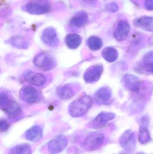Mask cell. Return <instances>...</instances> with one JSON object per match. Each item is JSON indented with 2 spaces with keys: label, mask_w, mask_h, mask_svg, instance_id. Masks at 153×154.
<instances>
[{
  "label": "cell",
  "mask_w": 153,
  "mask_h": 154,
  "mask_svg": "<svg viewBox=\"0 0 153 154\" xmlns=\"http://www.w3.org/2000/svg\"><path fill=\"white\" fill-rule=\"evenodd\" d=\"M112 96V91L110 88L103 87L99 89L94 95L95 102L99 105H101L107 102Z\"/></svg>",
  "instance_id": "9a60e30c"
},
{
  "label": "cell",
  "mask_w": 153,
  "mask_h": 154,
  "mask_svg": "<svg viewBox=\"0 0 153 154\" xmlns=\"http://www.w3.org/2000/svg\"><path fill=\"white\" fill-rule=\"evenodd\" d=\"M81 42V36L75 33L68 34L66 37V44L70 49H76L80 46Z\"/></svg>",
  "instance_id": "ac0fdd59"
},
{
  "label": "cell",
  "mask_w": 153,
  "mask_h": 154,
  "mask_svg": "<svg viewBox=\"0 0 153 154\" xmlns=\"http://www.w3.org/2000/svg\"><path fill=\"white\" fill-rule=\"evenodd\" d=\"M93 99L90 96L84 95L75 100L68 108V112L71 116L81 117L84 116L91 107Z\"/></svg>",
  "instance_id": "6da1fadb"
},
{
  "label": "cell",
  "mask_w": 153,
  "mask_h": 154,
  "mask_svg": "<svg viewBox=\"0 0 153 154\" xmlns=\"http://www.w3.org/2000/svg\"><path fill=\"white\" fill-rule=\"evenodd\" d=\"M118 51L115 48L107 47L102 50V56L106 61L109 63L115 62L118 58Z\"/></svg>",
  "instance_id": "d6986e66"
},
{
  "label": "cell",
  "mask_w": 153,
  "mask_h": 154,
  "mask_svg": "<svg viewBox=\"0 0 153 154\" xmlns=\"http://www.w3.org/2000/svg\"><path fill=\"white\" fill-rule=\"evenodd\" d=\"M145 6L147 10L152 11L153 10V0H145Z\"/></svg>",
  "instance_id": "f546056e"
},
{
  "label": "cell",
  "mask_w": 153,
  "mask_h": 154,
  "mask_svg": "<svg viewBox=\"0 0 153 154\" xmlns=\"http://www.w3.org/2000/svg\"><path fill=\"white\" fill-rule=\"evenodd\" d=\"M137 154H145L144 153H143V152H139V153H137Z\"/></svg>",
  "instance_id": "1f68e13d"
},
{
  "label": "cell",
  "mask_w": 153,
  "mask_h": 154,
  "mask_svg": "<svg viewBox=\"0 0 153 154\" xmlns=\"http://www.w3.org/2000/svg\"><path fill=\"white\" fill-rule=\"evenodd\" d=\"M23 78L29 84L37 87H42L46 82V77L41 73L27 71L23 75Z\"/></svg>",
  "instance_id": "30bf717a"
},
{
  "label": "cell",
  "mask_w": 153,
  "mask_h": 154,
  "mask_svg": "<svg viewBox=\"0 0 153 154\" xmlns=\"http://www.w3.org/2000/svg\"><path fill=\"white\" fill-rule=\"evenodd\" d=\"M10 152V154H31V147L28 144H22L11 148Z\"/></svg>",
  "instance_id": "d4e9b609"
},
{
  "label": "cell",
  "mask_w": 153,
  "mask_h": 154,
  "mask_svg": "<svg viewBox=\"0 0 153 154\" xmlns=\"http://www.w3.org/2000/svg\"><path fill=\"white\" fill-rule=\"evenodd\" d=\"M85 1H86V2H89L93 3L96 2L97 0H85Z\"/></svg>",
  "instance_id": "4dcf8cb0"
},
{
  "label": "cell",
  "mask_w": 153,
  "mask_h": 154,
  "mask_svg": "<svg viewBox=\"0 0 153 154\" xmlns=\"http://www.w3.org/2000/svg\"><path fill=\"white\" fill-rule=\"evenodd\" d=\"M105 141V135L101 133H93L89 134L82 144V147L86 151H93L100 148Z\"/></svg>",
  "instance_id": "7a4b0ae2"
},
{
  "label": "cell",
  "mask_w": 153,
  "mask_h": 154,
  "mask_svg": "<svg viewBox=\"0 0 153 154\" xmlns=\"http://www.w3.org/2000/svg\"><path fill=\"white\" fill-rule=\"evenodd\" d=\"M10 127V125L5 119H0V132H6Z\"/></svg>",
  "instance_id": "83f0119b"
},
{
  "label": "cell",
  "mask_w": 153,
  "mask_h": 154,
  "mask_svg": "<svg viewBox=\"0 0 153 154\" xmlns=\"http://www.w3.org/2000/svg\"><path fill=\"white\" fill-rule=\"evenodd\" d=\"M50 5L47 0H37L28 3L26 5L27 11L34 14H41L49 11Z\"/></svg>",
  "instance_id": "277c9868"
},
{
  "label": "cell",
  "mask_w": 153,
  "mask_h": 154,
  "mask_svg": "<svg viewBox=\"0 0 153 154\" xmlns=\"http://www.w3.org/2000/svg\"><path fill=\"white\" fill-rule=\"evenodd\" d=\"M116 115L110 112H101L89 124V127L93 129H99L105 126L109 122L115 119Z\"/></svg>",
  "instance_id": "8992f818"
},
{
  "label": "cell",
  "mask_w": 153,
  "mask_h": 154,
  "mask_svg": "<svg viewBox=\"0 0 153 154\" xmlns=\"http://www.w3.org/2000/svg\"><path fill=\"white\" fill-rule=\"evenodd\" d=\"M20 97L24 102L34 103L39 99L40 95L37 89L31 86H25L20 91Z\"/></svg>",
  "instance_id": "9c48e42d"
},
{
  "label": "cell",
  "mask_w": 153,
  "mask_h": 154,
  "mask_svg": "<svg viewBox=\"0 0 153 154\" xmlns=\"http://www.w3.org/2000/svg\"><path fill=\"white\" fill-rule=\"evenodd\" d=\"M134 25L136 28L146 31L152 32L153 19L152 17L143 16L136 18L134 21Z\"/></svg>",
  "instance_id": "5bb4252c"
},
{
  "label": "cell",
  "mask_w": 153,
  "mask_h": 154,
  "mask_svg": "<svg viewBox=\"0 0 153 154\" xmlns=\"http://www.w3.org/2000/svg\"><path fill=\"white\" fill-rule=\"evenodd\" d=\"M4 111L7 114L9 118L12 119L18 118L22 114V110L20 107L16 102L13 100L4 109Z\"/></svg>",
  "instance_id": "e0dca14e"
},
{
  "label": "cell",
  "mask_w": 153,
  "mask_h": 154,
  "mask_svg": "<svg viewBox=\"0 0 153 154\" xmlns=\"http://www.w3.org/2000/svg\"><path fill=\"white\" fill-rule=\"evenodd\" d=\"M152 140L150 132L147 126L142 122V125L139 128L138 134V140L142 144H146Z\"/></svg>",
  "instance_id": "44dd1931"
},
{
  "label": "cell",
  "mask_w": 153,
  "mask_h": 154,
  "mask_svg": "<svg viewBox=\"0 0 153 154\" xmlns=\"http://www.w3.org/2000/svg\"><path fill=\"white\" fill-rule=\"evenodd\" d=\"M57 93L59 97L63 100L70 99L74 95L73 89L69 85H65L59 88Z\"/></svg>",
  "instance_id": "603a6c76"
},
{
  "label": "cell",
  "mask_w": 153,
  "mask_h": 154,
  "mask_svg": "<svg viewBox=\"0 0 153 154\" xmlns=\"http://www.w3.org/2000/svg\"><path fill=\"white\" fill-rule=\"evenodd\" d=\"M88 14L84 12H81L75 14L71 20V24L76 28H81L86 24L88 21Z\"/></svg>",
  "instance_id": "ffe728a7"
},
{
  "label": "cell",
  "mask_w": 153,
  "mask_h": 154,
  "mask_svg": "<svg viewBox=\"0 0 153 154\" xmlns=\"http://www.w3.org/2000/svg\"><path fill=\"white\" fill-rule=\"evenodd\" d=\"M143 70L149 73L152 74L153 72V51H149L143 59L142 65Z\"/></svg>",
  "instance_id": "7402d4cb"
},
{
  "label": "cell",
  "mask_w": 153,
  "mask_h": 154,
  "mask_svg": "<svg viewBox=\"0 0 153 154\" xmlns=\"http://www.w3.org/2000/svg\"><path fill=\"white\" fill-rule=\"evenodd\" d=\"M41 39L45 44L51 47H56L59 42L56 31L53 28H47L43 31Z\"/></svg>",
  "instance_id": "8fae6325"
},
{
  "label": "cell",
  "mask_w": 153,
  "mask_h": 154,
  "mask_svg": "<svg viewBox=\"0 0 153 154\" xmlns=\"http://www.w3.org/2000/svg\"><path fill=\"white\" fill-rule=\"evenodd\" d=\"M130 31L129 23L126 21H121L118 23L114 32V37L117 41H123L128 36Z\"/></svg>",
  "instance_id": "7c38bea8"
},
{
  "label": "cell",
  "mask_w": 153,
  "mask_h": 154,
  "mask_svg": "<svg viewBox=\"0 0 153 154\" xmlns=\"http://www.w3.org/2000/svg\"><path fill=\"white\" fill-rule=\"evenodd\" d=\"M33 63L36 67L45 71L51 70L56 65L54 58L46 52H41L36 56L33 60Z\"/></svg>",
  "instance_id": "3957f363"
},
{
  "label": "cell",
  "mask_w": 153,
  "mask_h": 154,
  "mask_svg": "<svg viewBox=\"0 0 153 154\" xmlns=\"http://www.w3.org/2000/svg\"><path fill=\"white\" fill-rule=\"evenodd\" d=\"M68 140L66 137L59 135L49 142L48 150L51 154H58L62 152L68 145Z\"/></svg>",
  "instance_id": "5b68a950"
},
{
  "label": "cell",
  "mask_w": 153,
  "mask_h": 154,
  "mask_svg": "<svg viewBox=\"0 0 153 154\" xmlns=\"http://www.w3.org/2000/svg\"></svg>",
  "instance_id": "d6a6232c"
},
{
  "label": "cell",
  "mask_w": 153,
  "mask_h": 154,
  "mask_svg": "<svg viewBox=\"0 0 153 154\" xmlns=\"http://www.w3.org/2000/svg\"><path fill=\"white\" fill-rule=\"evenodd\" d=\"M125 87L132 92H138L141 87V81L136 76L131 74H126L123 78Z\"/></svg>",
  "instance_id": "4fadbf2b"
},
{
  "label": "cell",
  "mask_w": 153,
  "mask_h": 154,
  "mask_svg": "<svg viewBox=\"0 0 153 154\" xmlns=\"http://www.w3.org/2000/svg\"><path fill=\"white\" fill-rule=\"evenodd\" d=\"M12 101L10 95L8 91H0V109L4 110Z\"/></svg>",
  "instance_id": "484cf974"
},
{
  "label": "cell",
  "mask_w": 153,
  "mask_h": 154,
  "mask_svg": "<svg viewBox=\"0 0 153 154\" xmlns=\"http://www.w3.org/2000/svg\"><path fill=\"white\" fill-rule=\"evenodd\" d=\"M87 44L90 49L93 51H98L102 48L103 42L102 40L99 37L92 36L88 39Z\"/></svg>",
  "instance_id": "cb8c5ba5"
},
{
  "label": "cell",
  "mask_w": 153,
  "mask_h": 154,
  "mask_svg": "<svg viewBox=\"0 0 153 154\" xmlns=\"http://www.w3.org/2000/svg\"><path fill=\"white\" fill-rule=\"evenodd\" d=\"M107 9L110 12H116L118 11V5L115 3H111L107 5Z\"/></svg>",
  "instance_id": "f1b7e54d"
},
{
  "label": "cell",
  "mask_w": 153,
  "mask_h": 154,
  "mask_svg": "<svg viewBox=\"0 0 153 154\" xmlns=\"http://www.w3.org/2000/svg\"><path fill=\"white\" fill-rule=\"evenodd\" d=\"M103 72V67L101 65L92 66L85 71L84 79L87 83H95L100 79Z\"/></svg>",
  "instance_id": "ba28073f"
},
{
  "label": "cell",
  "mask_w": 153,
  "mask_h": 154,
  "mask_svg": "<svg viewBox=\"0 0 153 154\" xmlns=\"http://www.w3.org/2000/svg\"><path fill=\"white\" fill-rule=\"evenodd\" d=\"M11 44L19 49H25L28 48V42L21 36H16L11 38L10 40Z\"/></svg>",
  "instance_id": "4316f807"
},
{
  "label": "cell",
  "mask_w": 153,
  "mask_h": 154,
  "mask_svg": "<svg viewBox=\"0 0 153 154\" xmlns=\"http://www.w3.org/2000/svg\"><path fill=\"white\" fill-rule=\"evenodd\" d=\"M25 137L28 141L34 143L40 141L43 137L42 128L38 125L31 127L25 132Z\"/></svg>",
  "instance_id": "2e32d148"
},
{
  "label": "cell",
  "mask_w": 153,
  "mask_h": 154,
  "mask_svg": "<svg viewBox=\"0 0 153 154\" xmlns=\"http://www.w3.org/2000/svg\"><path fill=\"white\" fill-rule=\"evenodd\" d=\"M119 143L126 151L132 152L136 147V138L134 133L131 130L125 131L120 136Z\"/></svg>",
  "instance_id": "52a82bcc"
}]
</instances>
